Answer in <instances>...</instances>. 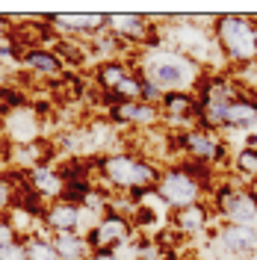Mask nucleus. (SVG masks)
Wrapping results in <instances>:
<instances>
[{
	"instance_id": "cd10ccee",
	"label": "nucleus",
	"mask_w": 257,
	"mask_h": 260,
	"mask_svg": "<svg viewBox=\"0 0 257 260\" xmlns=\"http://www.w3.org/2000/svg\"><path fill=\"white\" fill-rule=\"evenodd\" d=\"M0 260H27V245H24V240L0 245Z\"/></svg>"
},
{
	"instance_id": "473e14b6",
	"label": "nucleus",
	"mask_w": 257,
	"mask_h": 260,
	"mask_svg": "<svg viewBox=\"0 0 257 260\" xmlns=\"http://www.w3.org/2000/svg\"><path fill=\"white\" fill-rule=\"evenodd\" d=\"M0 219H3V213H0Z\"/></svg>"
},
{
	"instance_id": "dca6fc26",
	"label": "nucleus",
	"mask_w": 257,
	"mask_h": 260,
	"mask_svg": "<svg viewBox=\"0 0 257 260\" xmlns=\"http://www.w3.org/2000/svg\"><path fill=\"white\" fill-rule=\"evenodd\" d=\"M136 74V62L133 56H118V59H101L92 71L95 77V86L104 92L107 104H113V95L121 89V83H127L130 77Z\"/></svg>"
},
{
	"instance_id": "9b49d317",
	"label": "nucleus",
	"mask_w": 257,
	"mask_h": 260,
	"mask_svg": "<svg viewBox=\"0 0 257 260\" xmlns=\"http://www.w3.org/2000/svg\"><path fill=\"white\" fill-rule=\"evenodd\" d=\"M50 30L56 32V39H95L101 32H107V15L101 12H68V15H48Z\"/></svg>"
},
{
	"instance_id": "4468645a",
	"label": "nucleus",
	"mask_w": 257,
	"mask_h": 260,
	"mask_svg": "<svg viewBox=\"0 0 257 260\" xmlns=\"http://www.w3.org/2000/svg\"><path fill=\"white\" fill-rule=\"evenodd\" d=\"M213 243L228 257H248L257 251V225H216Z\"/></svg>"
},
{
	"instance_id": "4be33fe9",
	"label": "nucleus",
	"mask_w": 257,
	"mask_h": 260,
	"mask_svg": "<svg viewBox=\"0 0 257 260\" xmlns=\"http://www.w3.org/2000/svg\"><path fill=\"white\" fill-rule=\"evenodd\" d=\"M48 142L39 139V142H30V145H9L6 151V162H12L15 169H21V175L33 172L36 166H45V157H48Z\"/></svg>"
},
{
	"instance_id": "2f4dec72",
	"label": "nucleus",
	"mask_w": 257,
	"mask_h": 260,
	"mask_svg": "<svg viewBox=\"0 0 257 260\" xmlns=\"http://www.w3.org/2000/svg\"><path fill=\"white\" fill-rule=\"evenodd\" d=\"M166 260H175V257H166Z\"/></svg>"
},
{
	"instance_id": "7ed1b4c3",
	"label": "nucleus",
	"mask_w": 257,
	"mask_h": 260,
	"mask_svg": "<svg viewBox=\"0 0 257 260\" xmlns=\"http://www.w3.org/2000/svg\"><path fill=\"white\" fill-rule=\"evenodd\" d=\"M213 175H216L213 169L198 166V162H186V160L166 162L154 192L160 195V201L169 207V213L180 210V207H189V204H198V201H210L213 183H216Z\"/></svg>"
},
{
	"instance_id": "2eb2a0df",
	"label": "nucleus",
	"mask_w": 257,
	"mask_h": 260,
	"mask_svg": "<svg viewBox=\"0 0 257 260\" xmlns=\"http://www.w3.org/2000/svg\"><path fill=\"white\" fill-rule=\"evenodd\" d=\"M24 71L36 77L39 83H62L68 77V68L62 65V59L53 53V48H30L21 56Z\"/></svg>"
},
{
	"instance_id": "39448f33",
	"label": "nucleus",
	"mask_w": 257,
	"mask_h": 260,
	"mask_svg": "<svg viewBox=\"0 0 257 260\" xmlns=\"http://www.w3.org/2000/svg\"><path fill=\"white\" fill-rule=\"evenodd\" d=\"M210 207L219 225H257V186L237 178H219L210 192Z\"/></svg>"
},
{
	"instance_id": "412c9836",
	"label": "nucleus",
	"mask_w": 257,
	"mask_h": 260,
	"mask_svg": "<svg viewBox=\"0 0 257 260\" xmlns=\"http://www.w3.org/2000/svg\"><path fill=\"white\" fill-rule=\"evenodd\" d=\"M50 243L56 248L59 260H89L92 257V245L83 231H62V234H50Z\"/></svg>"
},
{
	"instance_id": "0eeeda50",
	"label": "nucleus",
	"mask_w": 257,
	"mask_h": 260,
	"mask_svg": "<svg viewBox=\"0 0 257 260\" xmlns=\"http://www.w3.org/2000/svg\"><path fill=\"white\" fill-rule=\"evenodd\" d=\"M107 30L113 32L118 42L133 45L136 50H151L163 45L160 18L133 15V12H113V15H107Z\"/></svg>"
},
{
	"instance_id": "393cba45",
	"label": "nucleus",
	"mask_w": 257,
	"mask_h": 260,
	"mask_svg": "<svg viewBox=\"0 0 257 260\" xmlns=\"http://www.w3.org/2000/svg\"><path fill=\"white\" fill-rule=\"evenodd\" d=\"M24 189H27V178L24 175H18V172L0 175V213L3 216L18 204V198H21Z\"/></svg>"
},
{
	"instance_id": "6ab92c4d",
	"label": "nucleus",
	"mask_w": 257,
	"mask_h": 260,
	"mask_svg": "<svg viewBox=\"0 0 257 260\" xmlns=\"http://www.w3.org/2000/svg\"><path fill=\"white\" fill-rule=\"evenodd\" d=\"M3 130H6V142H9V145H30V142H39V115L21 104L18 110L3 115Z\"/></svg>"
},
{
	"instance_id": "c756f323",
	"label": "nucleus",
	"mask_w": 257,
	"mask_h": 260,
	"mask_svg": "<svg viewBox=\"0 0 257 260\" xmlns=\"http://www.w3.org/2000/svg\"><path fill=\"white\" fill-rule=\"evenodd\" d=\"M89 260H124V257H121V251H92Z\"/></svg>"
},
{
	"instance_id": "f3484780",
	"label": "nucleus",
	"mask_w": 257,
	"mask_h": 260,
	"mask_svg": "<svg viewBox=\"0 0 257 260\" xmlns=\"http://www.w3.org/2000/svg\"><path fill=\"white\" fill-rule=\"evenodd\" d=\"M83 210L80 204L68 201V198H59V201H50L45 204V213H42V225L48 234H62V231H83L86 234V225H83Z\"/></svg>"
},
{
	"instance_id": "c85d7f7f",
	"label": "nucleus",
	"mask_w": 257,
	"mask_h": 260,
	"mask_svg": "<svg viewBox=\"0 0 257 260\" xmlns=\"http://www.w3.org/2000/svg\"><path fill=\"white\" fill-rule=\"evenodd\" d=\"M15 240H21V237H18V234H15V228L9 225V222H6V216H3V219H0V245L15 243Z\"/></svg>"
},
{
	"instance_id": "f8f14e48",
	"label": "nucleus",
	"mask_w": 257,
	"mask_h": 260,
	"mask_svg": "<svg viewBox=\"0 0 257 260\" xmlns=\"http://www.w3.org/2000/svg\"><path fill=\"white\" fill-rule=\"evenodd\" d=\"M160 113L163 127L172 130V133L198 127V98H195V92H166Z\"/></svg>"
},
{
	"instance_id": "f257e3e1",
	"label": "nucleus",
	"mask_w": 257,
	"mask_h": 260,
	"mask_svg": "<svg viewBox=\"0 0 257 260\" xmlns=\"http://www.w3.org/2000/svg\"><path fill=\"white\" fill-rule=\"evenodd\" d=\"M92 172L98 178V186H104L107 192L139 198L142 192L157 186L163 166L142 157L139 151L124 148V151H107V154L95 157Z\"/></svg>"
},
{
	"instance_id": "f03ea898",
	"label": "nucleus",
	"mask_w": 257,
	"mask_h": 260,
	"mask_svg": "<svg viewBox=\"0 0 257 260\" xmlns=\"http://www.w3.org/2000/svg\"><path fill=\"white\" fill-rule=\"evenodd\" d=\"M133 62L139 68V74H142L145 80L154 83L163 95L166 92H195L201 74L207 71L201 62H195L189 53L172 48V45L139 50L133 56Z\"/></svg>"
},
{
	"instance_id": "7c9ffc66",
	"label": "nucleus",
	"mask_w": 257,
	"mask_h": 260,
	"mask_svg": "<svg viewBox=\"0 0 257 260\" xmlns=\"http://www.w3.org/2000/svg\"><path fill=\"white\" fill-rule=\"evenodd\" d=\"M12 32V24H9V15H0V39Z\"/></svg>"
},
{
	"instance_id": "a878e982",
	"label": "nucleus",
	"mask_w": 257,
	"mask_h": 260,
	"mask_svg": "<svg viewBox=\"0 0 257 260\" xmlns=\"http://www.w3.org/2000/svg\"><path fill=\"white\" fill-rule=\"evenodd\" d=\"M53 53L62 59L65 68H80L86 59H89V48L86 45H80L77 39H53Z\"/></svg>"
},
{
	"instance_id": "5701e85b",
	"label": "nucleus",
	"mask_w": 257,
	"mask_h": 260,
	"mask_svg": "<svg viewBox=\"0 0 257 260\" xmlns=\"http://www.w3.org/2000/svg\"><path fill=\"white\" fill-rule=\"evenodd\" d=\"M6 222L15 228V234L21 240H27L33 234H42L45 225H42V213L30 210V207H24V204H15L12 210L6 213Z\"/></svg>"
},
{
	"instance_id": "bb28decb",
	"label": "nucleus",
	"mask_w": 257,
	"mask_h": 260,
	"mask_svg": "<svg viewBox=\"0 0 257 260\" xmlns=\"http://www.w3.org/2000/svg\"><path fill=\"white\" fill-rule=\"evenodd\" d=\"M24 245H27V260H59L56 248H53V243H50V234H48V231L27 237V240H24Z\"/></svg>"
},
{
	"instance_id": "aec40b11",
	"label": "nucleus",
	"mask_w": 257,
	"mask_h": 260,
	"mask_svg": "<svg viewBox=\"0 0 257 260\" xmlns=\"http://www.w3.org/2000/svg\"><path fill=\"white\" fill-rule=\"evenodd\" d=\"M254 124H257V92L242 89V95L228 104V130H251Z\"/></svg>"
},
{
	"instance_id": "b1692460",
	"label": "nucleus",
	"mask_w": 257,
	"mask_h": 260,
	"mask_svg": "<svg viewBox=\"0 0 257 260\" xmlns=\"http://www.w3.org/2000/svg\"><path fill=\"white\" fill-rule=\"evenodd\" d=\"M231 172L237 175L240 183L254 186V183H257V145L237 148V154L231 157Z\"/></svg>"
},
{
	"instance_id": "20e7f679",
	"label": "nucleus",
	"mask_w": 257,
	"mask_h": 260,
	"mask_svg": "<svg viewBox=\"0 0 257 260\" xmlns=\"http://www.w3.org/2000/svg\"><path fill=\"white\" fill-rule=\"evenodd\" d=\"M210 39L225 68L240 71L257 65V15H216Z\"/></svg>"
},
{
	"instance_id": "423d86ee",
	"label": "nucleus",
	"mask_w": 257,
	"mask_h": 260,
	"mask_svg": "<svg viewBox=\"0 0 257 260\" xmlns=\"http://www.w3.org/2000/svg\"><path fill=\"white\" fill-rule=\"evenodd\" d=\"M175 157L186 162H198L207 169H225L231 162V148H228L225 133H213L204 127H189L175 133ZM231 169V166H228Z\"/></svg>"
},
{
	"instance_id": "1a4fd4ad",
	"label": "nucleus",
	"mask_w": 257,
	"mask_h": 260,
	"mask_svg": "<svg viewBox=\"0 0 257 260\" xmlns=\"http://www.w3.org/2000/svg\"><path fill=\"white\" fill-rule=\"evenodd\" d=\"M216 225H219V219L210 207V201H198V204L169 213V231L183 237V240H198L210 231H216Z\"/></svg>"
},
{
	"instance_id": "6e6552de",
	"label": "nucleus",
	"mask_w": 257,
	"mask_h": 260,
	"mask_svg": "<svg viewBox=\"0 0 257 260\" xmlns=\"http://www.w3.org/2000/svg\"><path fill=\"white\" fill-rule=\"evenodd\" d=\"M86 237H89L92 251H121V248H127L136 240V225L127 216L107 210L104 216H98V222L86 231Z\"/></svg>"
},
{
	"instance_id": "a211bd4d",
	"label": "nucleus",
	"mask_w": 257,
	"mask_h": 260,
	"mask_svg": "<svg viewBox=\"0 0 257 260\" xmlns=\"http://www.w3.org/2000/svg\"><path fill=\"white\" fill-rule=\"evenodd\" d=\"M24 178H27V189H30L33 195H39L45 204L65 198L68 183H65L62 172H59V169H53L50 162H45V166H36V169H33V172H27Z\"/></svg>"
},
{
	"instance_id": "9d476101",
	"label": "nucleus",
	"mask_w": 257,
	"mask_h": 260,
	"mask_svg": "<svg viewBox=\"0 0 257 260\" xmlns=\"http://www.w3.org/2000/svg\"><path fill=\"white\" fill-rule=\"evenodd\" d=\"M242 95V86L231 68H207L195 86L198 104H231Z\"/></svg>"
},
{
	"instance_id": "ddd939ff",
	"label": "nucleus",
	"mask_w": 257,
	"mask_h": 260,
	"mask_svg": "<svg viewBox=\"0 0 257 260\" xmlns=\"http://www.w3.org/2000/svg\"><path fill=\"white\" fill-rule=\"evenodd\" d=\"M110 121L121 124V127H136L139 133L151 127H160L163 124V113L160 107L154 104H145V101H121V104H110L107 107Z\"/></svg>"
}]
</instances>
